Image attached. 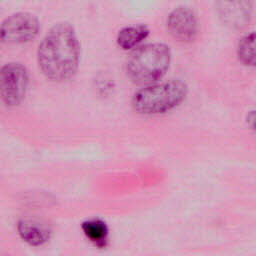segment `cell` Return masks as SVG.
<instances>
[{
    "label": "cell",
    "instance_id": "obj_1",
    "mask_svg": "<svg viewBox=\"0 0 256 256\" xmlns=\"http://www.w3.org/2000/svg\"><path fill=\"white\" fill-rule=\"evenodd\" d=\"M37 60L48 79L62 82L72 78L80 60V45L73 27L68 23L53 26L39 44Z\"/></svg>",
    "mask_w": 256,
    "mask_h": 256
},
{
    "label": "cell",
    "instance_id": "obj_2",
    "mask_svg": "<svg viewBox=\"0 0 256 256\" xmlns=\"http://www.w3.org/2000/svg\"><path fill=\"white\" fill-rule=\"evenodd\" d=\"M171 51L162 43H149L137 47L128 57L126 73L139 85H149L160 80L169 69Z\"/></svg>",
    "mask_w": 256,
    "mask_h": 256
},
{
    "label": "cell",
    "instance_id": "obj_3",
    "mask_svg": "<svg viewBox=\"0 0 256 256\" xmlns=\"http://www.w3.org/2000/svg\"><path fill=\"white\" fill-rule=\"evenodd\" d=\"M187 85L178 79L152 83L138 90L132 98V107L141 114L166 113L179 106L187 97Z\"/></svg>",
    "mask_w": 256,
    "mask_h": 256
},
{
    "label": "cell",
    "instance_id": "obj_4",
    "mask_svg": "<svg viewBox=\"0 0 256 256\" xmlns=\"http://www.w3.org/2000/svg\"><path fill=\"white\" fill-rule=\"evenodd\" d=\"M29 76L26 68L20 63H7L1 68V98L6 106L19 105L26 95Z\"/></svg>",
    "mask_w": 256,
    "mask_h": 256
},
{
    "label": "cell",
    "instance_id": "obj_5",
    "mask_svg": "<svg viewBox=\"0 0 256 256\" xmlns=\"http://www.w3.org/2000/svg\"><path fill=\"white\" fill-rule=\"evenodd\" d=\"M40 30L38 19L27 12H17L1 24V40L8 44H24L32 41Z\"/></svg>",
    "mask_w": 256,
    "mask_h": 256
},
{
    "label": "cell",
    "instance_id": "obj_6",
    "mask_svg": "<svg viewBox=\"0 0 256 256\" xmlns=\"http://www.w3.org/2000/svg\"><path fill=\"white\" fill-rule=\"evenodd\" d=\"M166 27L175 40L187 43L193 41L198 33V19L191 8L180 6L168 14Z\"/></svg>",
    "mask_w": 256,
    "mask_h": 256
},
{
    "label": "cell",
    "instance_id": "obj_7",
    "mask_svg": "<svg viewBox=\"0 0 256 256\" xmlns=\"http://www.w3.org/2000/svg\"><path fill=\"white\" fill-rule=\"evenodd\" d=\"M253 0H217L216 10L222 23L230 29L245 28L252 15Z\"/></svg>",
    "mask_w": 256,
    "mask_h": 256
},
{
    "label": "cell",
    "instance_id": "obj_8",
    "mask_svg": "<svg viewBox=\"0 0 256 256\" xmlns=\"http://www.w3.org/2000/svg\"><path fill=\"white\" fill-rule=\"evenodd\" d=\"M17 230L20 237L32 246L43 245L51 237L50 227L34 219H23L19 221Z\"/></svg>",
    "mask_w": 256,
    "mask_h": 256
},
{
    "label": "cell",
    "instance_id": "obj_9",
    "mask_svg": "<svg viewBox=\"0 0 256 256\" xmlns=\"http://www.w3.org/2000/svg\"><path fill=\"white\" fill-rule=\"evenodd\" d=\"M150 31L145 25H131L122 28L117 34V44L124 50L137 47L143 40H145Z\"/></svg>",
    "mask_w": 256,
    "mask_h": 256
},
{
    "label": "cell",
    "instance_id": "obj_10",
    "mask_svg": "<svg viewBox=\"0 0 256 256\" xmlns=\"http://www.w3.org/2000/svg\"><path fill=\"white\" fill-rule=\"evenodd\" d=\"M237 56L244 65L256 68V31L240 39L237 45Z\"/></svg>",
    "mask_w": 256,
    "mask_h": 256
},
{
    "label": "cell",
    "instance_id": "obj_11",
    "mask_svg": "<svg viewBox=\"0 0 256 256\" xmlns=\"http://www.w3.org/2000/svg\"><path fill=\"white\" fill-rule=\"evenodd\" d=\"M82 230L87 238L98 246H104L108 236V227L100 219H92L82 224Z\"/></svg>",
    "mask_w": 256,
    "mask_h": 256
},
{
    "label": "cell",
    "instance_id": "obj_12",
    "mask_svg": "<svg viewBox=\"0 0 256 256\" xmlns=\"http://www.w3.org/2000/svg\"><path fill=\"white\" fill-rule=\"evenodd\" d=\"M246 123L250 130L256 135V110H251L246 115Z\"/></svg>",
    "mask_w": 256,
    "mask_h": 256
}]
</instances>
